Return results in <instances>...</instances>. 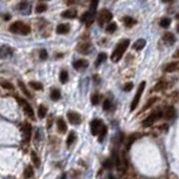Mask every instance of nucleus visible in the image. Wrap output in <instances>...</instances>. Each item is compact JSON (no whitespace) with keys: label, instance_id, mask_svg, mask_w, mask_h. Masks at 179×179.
I'll return each instance as SVG.
<instances>
[{"label":"nucleus","instance_id":"35","mask_svg":"<svg viewBox=\"0 0 179 179\" xmlns=\"http://www.w3.org/2000/svg\"><path fill=\"white\" fill-rule=\"evenodd\" d=\"M116 28H117L116 23H110V24H108V26L106 27V32L112 34V33H114L115 31H116Z\"/></svg>","mask_w":179,"mask_h":179},{"label":"nucleus","instance_id":"3","mask_svg":"<svg viewBox=\"0 0 179 179\" xmlns=\"http://www.w3.org/2000/svg\"><path fill=\"white\" fill-rule=\"evenodd\" d=\"M162 117V110L161 109H158L156 112H153L152 114H150L148 116L147 118L144 119L142 122V126L143 127H149V126H151L156 123L158 119H160Z\"/></svg>","mask_w":179,"mask_h":179},{"label":"nucleus","instance_id":"21","mask_svg":"<svg viewBox=\"0 0 179 179\" xmlns=\"http://www.w3.org/2000/svg\"><path fill=\"white\" fill-rule=\"evenodd\" d=\"M106 134H107V126L103 124V126H101L99 132H98V135H99V136H98V141H99V142H103V141H104Z\"/></svg>","mask_w":179,"mask_h":179},{"label":"nucleus","instance_id":"40","mask_svg":"<svg viewBox=\"0 0 179 179\" xmlns=\"http://www.w3.org/2000/svg\"><path fill=\"white\" fill-rule=\"evenodd\" d=\"M98 1L99 0H91V4H90V11L91 13H96V9H97V6H98Z\"/></svg>","mask_w":179,"mask_h":179},{"label":"nucleus","instance_id":"14","mask_svg":"<svg viewBox=\"0 0 179 179\" xmlns=\"http://www.w3.org/2000/svg\"><path fill=\"white\" fill-rule=\"evenodd\" d=\"M77 50H78L80 53L87 54V53H89L90 50H91V45H90L89 43H82V44H79L78 47H77Z\"/></svg>","mask_w":179,"mask_h":179},{"label":"nucleus","instance_id":"2","mask_svg":"<svg viewBox=\"0 0 179 179\" xmlns=\"http://www.w3.org/2000/svg\"><path fill=\"white\" fill-rule=\"evenodd\" d=\"M9 31L15 34H20V35H28L31 33V27L24 24L23 22H15L10 25Z\"/></svg>","mask_w":179,"mask_h":179},{"label":"nucleus","instance_id":"24","mask_svg":"<svg viewBox=\"0 0 179 179\" xmlns=\"http://www.w3.org/2000/svg\"><path fill=\"white\" fill-rule=\"evenodd\" d=\"M24 177L25 178H33L34 177V170H33L32 166H28L24 170Z\"/></svg>","mask_w":179,"mask_h":179},{"label":"nucleus","instance_id":"41","mask_svg":"<svg viewBox=\"0 0 179 179\" xmlns=\"http://www.w3.org/2000/svg\"><path fill=\"white\" fill-rule=\"evenodd\" d=\"M0 85H1V87L5 88V89H8V90H10V89H14V86L11 85L10 82H7V81H1L0 82Z\"/></svg>","mask_w":179,"mask_h":179},{"label":"nucleus","instance_id":"19","mask_svg":"<svg viewBox=\"0 0 179 179\" xmlns=\"http://www.w3.org/2000/svg\"><path fill=\"white\" fill-rule=\"evenodd\" d=\"M106 60H107V54H106V53H104V52L99 53V54H98V56H97V59H96V62H95V67H96V68H98V67H99V65H100L103 62H105Z\"/></svg>","mask_w":179,"mask_h":179},{"label":"nucleus","instance_id":"36","mask_svg":"<svg viewBox=\"0 0 179 179\" xmlns=\"http://www.w3.org/2000/svg\"><path fill=\"white\" fill-rule=\"evenodd\" d=\"M90 99H91V104H92V105H98V104L100 103V95L95 94V95H92Z\"/></svg>","mask_w":179,"mask_h":179},{"label":"nucleus","instance_id":"27","mask_svg":"<svg viewBox=\"0 0 179 179\" xmlns=\"http://www.w3.org/2000/svg\"><path fill=\"white\" fill-rule=\"evenodd\" d=\"M31 157H32V161H33V163H34V166H35L36 168H38V167L41 166V159L37 157V154L34 151L31 152Z\"/></svg>","mask_w":179,"mask_h":179},{"label":"nucleus","instance_id":"1","mask_svg":"<svg viewBox=\"0 0 179 179\" xmlns=\"http://www.w3.org/2000/svg\"><path fill=\"white\" fill-rule=\"evenodd\" d=\"M130 45V40H122L118 44L116 45L115 50L113 51V53L110 55V60L113 62H118L122 59V56L124 55L125 51L127 50V47Z\"/></svg>","mask_w":179,"mask_h":179},{"label":"nucleus","instance_id":"6","mask_svg":"<svg viewBox=\"0 0 179 179\" xmlns=\"http://www.w3.org/2000/svg\"><path fill=\"white\" fill-rule=\"evenodd\" d=\"M16 99H17V101H18V104H20V105L23 106L25 114L27 115V116H29L31 118L34 119V117H35V114H34V110H33L32 106L29 105V104H28V103L25 100V99L20 98V97H16Z\"/></svg>","mask_w":179,"mask_h":179},{"label":"nucleus","instance_id":"42","mask_svg":"<svg viewBox=\"0 0 179 179\" xmlns=\"http://www.w3.org/2000/svg\"><path fill=\"white\" fill-rule=\"evenodd\" d=\"M47 56H49V55H47V51H46V50H44V49H43V50L40 51V59H41V60H43V61H44V60L47 59Z\"/></svg>","mask_w":179,"mask_h":179},{"label":"nucleus","instance_id":"31","mask_svg":"<svg viewBox=\"0 0 179 179\" xmlns=\"http://www.w3.org/2000/svg\"><path fill=\"white\" fill-rule=\"evenodd\" d=\"M170 24H171V19L170 18H162L159 22V25L163 28H168L170 26Z\"/></svg>","mask_w":179,"mask_h":179},{"label":"nucleus","instance_id":"47","mask_svg":"<svg viewBox=\"0 0 179 179\" xmlns=\"http://www.w3.org/2000/svg\"><path fill=\"white\" fill-rule=\"evenodd\" d=\"M4 19H5V20H9L10 19V15H4Z\"/></svg>","mask_w":179,"mask_h":179},{"label":"nucleus","instance_id":"22","mask_svg":"<svg viewBox=\"0 0 179 179\" xmlns=\"http://www.w3.org/2000/svg\"><path fill=\"white\" fill-rule=\"evenodd\" d=\"M179 63L178 62H174V63H169V64L166 67V72H175V71H178Z\"/></svg>","mask_w":179,"mask_h":179},{"label":"nucleus","instance_id":"5","mask_svg":"<svg viewBox=\"0 0 179 179\" xmlns=\"http://www.w3.org/2000/svg\"><path fill=\"white\" fill-rule=\"evenodd\" d=\"M113 19V14L108 9H103L98 15V24L103 26L105 23H109Z\"/></svg>","mask_w":179,"mask_h":179},{"label":"nucleus","instance_id":"16","mask_svg":"<svg viewBox=\"0 0 179 179\" xmlns=\"http://www.w3.org/2000/svg\"><path fill=\"white\" fill-rule=\"evenodd\" d=\"M162 116H165L167 119H171L175 117V108L172 106H170V107H167L165 110V113L162 112Z\"/></svg>","mask_w":179,"mask_h":179},{"label":"nucleus","instance_id":"45","mask_svg":"<svg viewBox=\"0 0 179 179\" xmlns=\"http://www.w3.org/2000/svg\"><path fill=\"white\" fill-rule=\"evenodd\" d=\"M103 108H104V110H108L110 108V100L109 99H106L105 101H104V106H103Z\"/></svg>","mask_w":179,"mask_h":179},{"label":"nucleus","instance_id":"23","mask_svg":"<svg viewBox=\"0 0 179 179\" xmlns=\"http://www.w3.org/2000/svg\"><path fill=\"white\" fill-rule=\"evenodd\" d=\"M163 40H165L169 45H172L175 43V41H176V38H175L172 33H166L165 35H163Z\"/></svg>","mask_w":179,"mask_h":179},{"label":"nucleus","instance_id":"37","mask_svg":"<svg viewBox=\"0 0 179 179\" xmlns=\"http://www.w3.org/2000/svg\"><path fill=\"white\" fill-rule=\"evenodd\" d=\"M18 86H19V88H20V89H22V91H23L24 94H25V95H26V96H27V97H29V98H31V97H32V95H31V94H29V92L27 91V89H26V87H25V85H24V82H23V81H18Z\"/></svg>","mask_w":179,"mask_h":179},{"label":"nucleus","instance_id":"46","mask_svg":"<svg viewBox=\"0 0 179 179\" xmlns=\"http://www.w3.org/2000/svg\"><path fill=\"white\" fill-rule=\"evenodd\" d=\"M94 79H95V83H99L100 82V79L98 76H94Z\"/></svg>","mask_w":179,"mask_h":179},{"label":"nucleus","instance_id":"10","mask_svg":"<svg viewBox=\"0 0 179 179\" xmlns=\"http://www.w3.org/2000/svg\"><path fill=\"white\" fill-rule=\"evenodd\" d=\"M22 131L24 133V142H29V139H31V132H32V126L29 123H24V126L22 127Z\"/></svg>","mask_w":179,"mask_h":179},{"label":"nucleus","instance_id":"15","mask_svg":"<svg viewBox=\"0 0 179 179\" xmlns=\"http://www.w3.org/2000/svg\"><path fill=\"white\" fill-rule=\"evenodd\" d=\"M56 126H58V130H59L60 133H65L67 130H68L64 119H62V118H58V121H56Z\"/></svg>","mask_w":179,"mask_h":179},{"label":"nucleus","instance_id":"26","mask_svg":"<svg viewBox=\"0 0 179 179\" xmlns=\"http://www.w3.org/2000/svg\"><path fill=\"white\" fill-rule=\"evenodd\" d=\"M50 97L52 100H59L61 98V92H60L59 89H52V91L50 94Z\"/></svg>","mask_w":179,"mask_h":179},{"label":"nucleus","instance_id":"17","mask_svg":"<svg viewBox=\"0 0 179 179\" xmlns=\"http://www.w3.org/2000/svg\"><path fill=\"white\" fill-rule=\"evenodd\" d=\"M70 31V25L69 24H60L59 26L56 27V33L58 34H67Z\"/></svg>","mask_w":179,"mask_h":179},{"label":"nucleus","instance_id":"43","mask_svg":"<svg viewBox=\"0 0 179 179\" xmlns=\"http://www.w3.org/2000/svg\"><path fill=\"white\" fill-rule=\"evenodd\" d=\"M28 7H29V5H28V2L26 1V0H23V1L19 4V9H20V10L27 9Z\"/></svg>","mask_w":179,"mask_h":179},{"label":"nucleus","instance_id":"12","mask_svg":"<svg viewBox=\"0 0 179 179\" xmlns=\"http://www.w3.org/2000/svg\"><path fill=\"white\" fill-rule=\"evenodd\" d=\"M13 54V50L10 49L9 46L2 45L0 46V59H6L10 55Z\"/></svg>","mask_w":179,"mask_h":179},{"label":"nucleus","instance_id":"11","mask_svg":"<svg viewBox=\"0 0 179 179\" xmlns=\"http://www.w3.org/2000/svg\"><path fill=\"white\" fill-rule=\"evenodd\" d=\"M88 65H89V62H88L87 60L80 59V60H77L73 63V68L76 70H82V69H87Z\"/></svg>","mask_w":179,"mask_h":179},{"label":"nucleus","instance_id":"50","mask_svg":"<svg viewBox=\"0 0 179 179\" xmlns=\"http://www.w3.org/2000/svg\"><path fill=\"white\" fill-rule=\"evenodd\" d=\"M0 1H1V0H0Z\"/></svg>","mask_w":179,"mask_h":179},{"label":"nucleus","instance_id":"39","mask_svg":"<svg viewBox=\"0 0 179 179\" xmlns=\"http://www.w3.org/2000/svg\"><path fill=\"white\" fill-rule=\"evenodd\" d=\"M166 88H167V83L163 82V81H161V82H159L156 87L153 88L152 91H154V90H163V89H166Z\"/></svg>","mask_w":179,"mask_h":179},{"label":"nucleus","instance_id":"49","mask_svg":"<svg viewBox=\"0 0 179 179\" xmlns=\"http://www.w3.org/2000/svg\"><path fill=\"white\" fill-rule=\"evenodd\" d=\"M175 58H176V59H177V58H178V51H176V53H175V55H174Z\"/></svg>","mask_w":179,"mask_h":179},{"label":"nucleus","instance_id":"48","mask_svg":"<svg viewBox=\"0 0 179 179\" xmlns=\"http://www.w3.org/2000/svg\"><path fill=\"white\" fill-rule=\"evenodd\" d=\"M163 2H174V0H162Z\"/></svg>","mask_w":179,"mask_h":179},{"label":"nucleus","instance_id":"25","mask_svg":"<svg viewBox=\"0 0 179 179\" xmlns=\"http://www.w3.org/2000/svg\"><path fill=\"white\" fill-rule=\"evenodd\" d=\"M139 138H140V134H136V135L134 134V135H131V136H129V138H127V142H126V144H125L126 149L129 150L130 148H131V145H132V144L134 143V141H135L136 139H139Z\"/></svg>","mask_w":179,"mask_h":179},{"label":"nucleus","instance_id":"33","mask_svg":"<svg viewBox=\"0 0 179 179\" xmlns=\"http://www.w3.org/2000/svg\"><path fill=\"white\" fill-rule=\"evenodd\" d=\"M29 86L34 89V90H42L43 89V85L41 82H36V81H31Z\"/></svg>","mask_w":179,"mask_h":179},{"label":"nucleus","instance_id":"4","mask_svg":"<svg viewBox=\"0 0 179 179\" xmlns=\"http://www.w3.org/2000/svg\"><path fill=\"white\" fill-rule=\"evenodd\" d=\"M144 88H145V81H142V82L140 83V86H139L138 88V91L135 94L133 100H132V104H131V110H132V112L136 109V107H138L139 105V101H140L141 96H142L143 91H144Z\"/></svg>","mask_w":179,"mask_h":179},{"label":"nucleus","instance_id":"38","mask_svg":"<svg viewBox=\"0 0 179 179\" xmlns=\"http://www.w3.org/2000/svg\"><path fill=\"white\" fill-rule=\"evenodd\" d=\"M113 163H114L113 159H107V160L104 161L103 166H104V168H106V169H112V167H113Z\"/></svg>","mask_w":179,"mask_h":179},{"label":"nucleus","instance_id":"18","mask_svg":"<svg viewBox=\"0 0 179 179\" xmlns=\"http://www.w3.org/2000/svg\"><path fill=\"white\" fill-rule=\"evenodd\" d=\"M145 45H147V41L144 38H139L138 41L133 44V49L136 51H141Z\"/></svg>","mask_w":179,"mask_h":179},{"label":"nucleus","instance_id":"29","mask_svg":"<svg viewBox=\"0 0 179 179\" xmlns=\"http://www.w3.org/2000/svg\"><path fill=\"white\" fill-rule=\"evenodd\" d=\"M46 107L44 105H40V107H38V110H37V115H38V117L40 118H44L46 115Z\"/></svg>","mask_w":179,"mask_h":179},{"label":"nucleus","instance_id":"32","mask_svg":"<svg viewBox=\"0 0 179 179\" xmlns=\"http://www.w3.org/2000/svg\"><path fill=\"white\" fill-rule=\"evenodd\" d=\"M68 79H69V74H68V72L64 71V70H62L61 73H60V81H61L62 83H65L67 81H68Z\"/></svg>","mask_w":179,"mask_h":179},{"label":"nucleus","instance_id":"8","mask_svg":"<svg viewBox=\"0 0 179 179\" xmlns=\"http://www.w3.org/2000/svg\"><path fill=\"white\" fill-rule=\"evenodd\" d=\"M94 18H95V14L91 13V11H87V13H85V14L81 16L80 20H81L82 23L86 24L87 27H90V25L94 23Z\"/></svg>","mask_w":179,"mask_h":179},{"label":"nucleus","instance_id":"44","mask_svg":"<svg viewBox=\"0 0 179 179\" xmlns=\"http://www.w3.org/2000/svg\"><path fill=\"white\" fill-rule=\"evenodd\" d=\"M132 88H133V85H132L131 82H127L124 87H123V90L127 92V91H131V90H132Z\"/></svg>","mask_w":179,"mask_h":179},{"label":"nucleus","instance_id":"28","mask_svg":"<svg viewBox=\"0 0 179 179\" xmlns=\"http://www.w3.org/2000/svg\"><path fill=\"white\" fill-rule=\"evenodd\" d=\"M157 100H159V98H158V97H154V98H151V99H149L147 104L143 106L142 112H145L147 109H149V108H150V107H151V106L153 105V104H154V103H156Z\"/></svg>","mask_w":179,"mask_h":179},{"label":"nucleus","instance_id":"34","mask_svg":"<svg viewBox=\"0 0 179 179\" xmlns=\"http://www.w3.org/2000/svg\"><path fill=\"white\" fill-rule=\"evenodd\" d=\"M45 10H47V6H46L45 4H40V5H37L36 8H35V11H36L37 14L44 13Z\"/></svg>","mask_w":179,"mask_h":179},{"label":"nucleus","instance_id":"7","mask_svg":"<svg viewBox=\"0 0 179 179\" xmlns=\"http://www.w3.org/2000/svg\"><path fill=\"white\" fill-rule=\"evenodd\" d=\"M67 117H68L69 122L72 125H79V124H81V122H82L81 115L78 114L77 112H68Z\"/></svg>","mask_w":179,"mask_h":179},{"label":"nucleus","instance_id":"20","mask_svg":"<svg viewBox=\"0 0 179 179\" xmlns=\"http://www.w3.org/2000/svg\"><path fill=\"white\" fill-rule=\"evenodd\" d=\"M123 23H124L126 27H132L136 24V20L133 19L132 17H130V16H125V17H123Z\"/></svg>","mask_w":179,"mask_h":179},{"label":"nucleus","instance_id":"13","mask_svg":"<svg viewBox=\"0 0 179 179\" xmlns=\"http://www.w3.org/2000/svg\"><path fill=\"white\" fill-rule=\"evenodd\" d=\"M78 16V11L76 9H68L65 10V11H63L62 14H61V17H64V18H76Z\"/></svg>","mask_w":179,"mask_h":179},{"label":"nucleus","instance_id":"30","mask_svg":"<svg viewBox=\"0 0 179 179\" xmlns=\"http://www.w3.org/2000/svg\"><path fill=\"white\" fill-rule=\"evenodd\" d=\"M76 138H77L76 132H70L69 136H68V140H67V144H68V147H70L71 144H73V142L76 141Z\"/></svg>","mask_w":179,"mask_h":179},{"label":"nucleus","instance_id":"9","mask_svg":"<svg viewBox=\"0 0 179 179\" xmlns=\"http://www.w3.org/2000/svg\"><path fill=\"white\" fill-rule=\"evenodd\" d=\"M103 126V121L101 119H94L90 123V130H91L92 135H98V132Z\"/></svg>","mask_w":179,"mask_h":179}]
</instances>
